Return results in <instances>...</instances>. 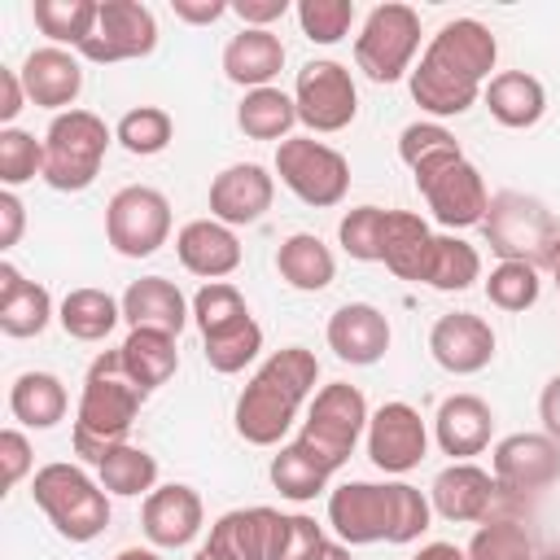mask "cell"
<instances>
[{"label": "cell", "instance_id": "1", "mask_svg": "<svg viewBox=\"0 0 560 560\" xmlns=\"http://www.w3.org/2000/svg\"><path fill=\"white\" fill-rule=\"evenodd\" d=\"M499 39L477 18H451L424 44L420 66H411V101L433 118H459L477 105L486 83L494 79Z\"/></svg>", "mask_w": 560, "mask_h": 560}, {"label": "cell", "instance_id": "2", "mask_svg": "<svg viewBox=\"0 0 560 560\" xmlns=\"http://www.w3.org/2000/svg\"><path fill=\"white\" fill-rule=\"evenodd\" d=\"M433 521V503L407 481H341L328 490V525L337 542H416Z\"/></svg>", "mask_w": 560, "mask_h": 560}, {"label": "cell", "instance_id": "3", "mask_svg": "<svg viewBox=\"0 0 560 560\" xmlns=\"http://www.w3.org/2000/svg\"><path fill=\"white\" fill-rule=\"evenodd\" d=\"M315 381H319V359L306 346L276 350L236 398V411H232L236 433L249 446H276L293 429L302 402L315 394Z\"/></svg>", "mask_w": 560, "mask_h": 560}, {"label": "cell", "instance_id": "4", "mask_svg": "<svg viewBox=\"0 0 560 560\" xmlns=\"http://www.w3.org/2000/svg\"><path fill=\"white\" fill-rule=\"evenodd\" d=\"M144 389L131 381L122 350H101L83 376V394L74 407V429H70V446L83 464H101L114 446L127 442L140 407H144Z\"/></svg>", "mask_w": 560, "mask_h": 560}, {"label": "cell", "instance_id": "5", "mask_svg": "<svg viewBox=\"0 0 560 560\" xmlns=\"http://www.w3.org/2000/svg\"><path fill=\"white\" fill-rule=\"evenodd\" d=\"M31 499L70 542H92L109 525V490L92 481L79 464H44L31 477Z\"/></svg>", "mask_w": 560, "mask_h": 560}, {"label": "cell", "instance_id": "6", "mask_svg": "<svg viewBox=\"0 0 560 560\" xmlns=\"http://www.w3.org/2000/svg\"><path fill=\"white\" fill-rule=\"evenodd\" d=\"M114 131L92 109L52 114L44 131V184L57 192H83L96 184Z\"/></svg>", "mask_w": 560, "mask_h": 560}, {"label": "cell", "instance_id": "7", "mask_svg": "<svg viewBox=\"0 0 560 560\" xmlns=\"http://www.w3.org/2000/svg\"><path fill=\"white\" fill-rule=\"evenodd\" d=\"M368 420H372V411H368L363 389L346 385V381H328L324 389H315L311 411H306L293 442L302 451H311L328 472H337L354 455L359 438L368 433Z\"/></svg>", "mask_w": 560, "mask_h": 560}, {"label": "cell", "instance_id": "8", "mask_svg": "<svg viewBox=\"0 0 560 560\" xmlns=\"http://www.w3.org/2000/svg\"><path fill=\"white\" fill-rule=\"evenodd\" d=\"M486 245L499 254V262H529V267H547V254L560 236L556 214L529 197V192H494L481 219Z\"/></svg>", "mask_w": 560, "mask_h": 560}, {"label": "cell", "instance_id": "9", "mask_svg": "<svg viewBox=\"0 0 560 560\" xmlns=\"http://www.w3.org/2000/svg\"><path fill=\"white\" fill-rule=\"evenodd\" d=\"M420 48V13L411 4L385 0L363 18V31L354 35V66L372 83H398L411 74Z\"/></svg>", "mask_w": 560, "mask_h": 560}, {"label": "cell", "instance_id": "10", "mask_svg": "<svg viewBox=\"0 0 560 560\" xmlns=\"http://www.w3.org/2000/svg\"><path fill=\"white\" fill-rule=\"evenodd\" d=\"M276 175L298 201H306L315 210L341 206L350 192L346 153H337L332 144L315 140V136H289L284 144H276Z\"/></svg>", "mask_w": 560, "mask_h": 560}, {"label": "cell", "instance_id": "11", "mask_svg": "<svg viewBox=\"0 0 560 560\" xmlns=\"http://www.w3.org/2000/svg\"><path fill=\"white\" fill-rule=\"evenodd\" d=\"M416 175V188L424 197V206L433 210V219L451 232L459 228H477L486 219V206H490V192H486V179L481 171L464 158V153H451V158H438Z\"/></svg>", "mask_w": 560, "mask_h": 560}, {"label": "cell", "instance_id": "12", "mask_svg": "<svg viewBox=\"0 0 560 560\" xmlns=\"http://www.w3.org/2000/svg\"><path fill=\"white\" fill-rule=\"evenodd\" d=\"M171 236V201L149 184H127L105 206V241L122 258H149Z\"/></svg>", "mask_w": 560, "mask_h": 560}, {"label": "cell", "instance_id": "13", "mask_svg": "<svg viewBox=\"0 0 560 560\" xmlns=\"http://www.w3.org/2000/svg\"><path fill=\"white\" fill-rule=\"evenodd\" d=\"M293 105H298V122L311 131V136H332V131H346L359 114V88L350 79V70L341 61H306L298 70V83H293Z\"/></svg>", "mask_w": 560, "mask_h": 560}, {"label": "cell", "instance_id": "14", "mask_svg": "<svg viewBox=\"0 0 560 560\" xmlns=\"http://www.w3.org/2000/svg\"><path fill=\"white\" fill-rule=\"evenodd\" d=\"M158 48V18L140 0H101L96 31L79 48V57L109 66V61H136Z\"/></svg>", "mask_w": 560, "mask_h": 560}, {"label": "cell", "instance_id": "15", "mask_svg": "<svg viewBox=\"0 0 560 560\" xmlns=\"http://www.w3.org/2000/svg\"><path fill=\"white\" fill-rule=\"evenodd\" d=\"M490 472L503 494H538L560 481V442L547 433H508L490 451Z\"/></svg>", "mask_w": 560, "mask_h": 560}, {"label": "cell", "instance_id": "16", "mask_svg": "<svg viewBox=\"0 0 560 560\" xmlns=\"http://www.w3.org/2000/svg\"><path fill=\"white\" fill-rule=\"evenodd\" d=\"M368 459L381 472H411L429 451V429L411 402H381L368 420Z\"/></svg>", "mask_w": 560, "mask_h": 560}, {"label": "cell", "instance_id": "17", "mask_svg": "<svg viewBox=\"0 0 560 560\" xmlns=\"http://www.w3.org/2000/svg\"><path fill=\"white\" fill-rule=\"evenodd\" d=\"M276 201V175L258 162H232L210 179V219L228 228L258 223Z\"/></svg>", "mask_w": 560, "mask_h": 560}, {"label": "cell", "instance_id": "18", "mask_svg": "<svg viewBox=\"0 0 560 560\" xmlns=\"http://www.w3.org/2000/svg\"><path fill=\"white\" fill-rule=\"evenodd\" d=\"M429 354L451 376H472L494 359V328L472 311H451L429 328Z\"/></svg>", "mask_w": 560, "mask_h": 560}, {"label": "cell", "instance_id": "19", "mask_svg": "<svg viewBox=\"0 0 560 560\" xmlns=\"http://www.w3.org/2000/svg\"><path fill=\"white\" fill-rule=\"evenodd\" d=\"M140 525H144V538L162 551H175V547H188L201 525H206V508H201V494L184 481H171V486H158L144 494V508H140Z\"/></svg>", "mask_w": 560, "mask_h": 560}, {"label": "cell", "instance_id": "20", "mask_svg": "<svg viewBox=\"0 0 560 560\" xmlns=\"http://www.w3.org/2000/svg\"><path fill=\"white\" fill-rule=\"evenodd\" d=\"M328 350L341 359V363H354V368H372L385 359L389 350V319L381 306L372 302H346L328 315Z\"/></svg>", "mask_w": 560, "mask_h": 560}, {"label": "cell", "instance_id": "21", "mask_svg": "<svg viewBox=\"0 0 560 560\" xmlns=\"http://www.w3.org/2000/svg\"><path fill=\"white\" fill-rule=\"evenodd\" d=\"M499 494V481L494 472H486L481 464L472 459H455L446 464L433 486H429V503L442 521H455V525H468V521H486L490 516V503Z\"/></svg>", "mask_w": 560, "mask_h": 560}, {"label": "cell", "instance_id": "22", "mask_svg": "<svg viewBox=\"0 0 560 560\" xmlns=\"http://www.w3.org/2000/svg\"><path fill=\"white\" fill-rule=\"evenodd\" d=\"M22 88L31 96V105L39 109H74L79 92H83V66L70 48H57V44H44V48H31L26 61H22Z\"/></svg>", "mask_w": 560, "mask_h": 560}, {"label": "cell", "instance_id": "23", "mask_svg": "<svg viewBox=\"0 0 560 560\" xmlns=\"http://www.w3.org/2000/svg\"><path fill=\"white\" fill-rule=\"evenodd\" d=\"M433 438L442 446V455L455 459H472L490 446L494 438V411L486 398L477 394H451L438 402V416H433Z\"/></svg>", "mask_w": 560, "mask_h": 560}, {"label": "cell", "instance_id": "24", "mask_svg": "<svg viewBox=\"0 0 560 560\" xmlns=\"http://www.w3.org/2000/svg\"><path fill=\"white\" fill-rule=\"evenodd\" d=\"M175 254H179L184 271L201 276L206 284L210 280H223V276H232L241 267V241L219 219H192V223H184L179 236H175Z\"/></svg>", "mask_w": 560, "mask_h": 560}, {"label": "cell", "instance_id": "25", "mask_svg": "<svg viewBox=\"0 0 560 560\" xmlns=\"http://www.w3.org/2000/svg\"><path fill=\"white\" fill-rule=\"evenodd\" d=\"M118 302H122V319H127L131 328H158V332L179 337L184 324L192 319L188 298H184L179 284L166 280V276H140V280H131Z\"/></svg>", "mask_w": 560, "mask_h": 560}, {"label": "cell", "instance_id": "26", "mask_svg": "<svg viewBox=\"0 0 560 560\" xmlns=\"http://www.w3.org/2000/svg\"><path fill=\"white\" fill-rule=\"evenodd\" d=\"M284 70V44L280 35L271 31H254V26H241L228 44H223V74L254 92V88H271V79Z\"/></svg>", "mask_w": 560, "mask_h": 560}, {"label": "cell", "instance_id": "27", "mask_svg": "<svg viewBox=\"0 0 560 560\" xmlns=\"http://www.w3.org/2000/svg\"><path fill=\"white\" fill-rule=\"evenodd\" d=\"M52 298L44 284L26 280L13 262H0V328L4 337H39L52 324Z\"/></svg>", "mask_w": 560, "mask_h": 560}, {"label": "cell", "instance_id": "28", "mask_svg": "<svg viewBox=\"0 0 560 560\" xmlns=\"http://www.w3.org/2000/svg\"><path fill=\"white\" fill-rule=\"evenodd\" d=\"M481 101H486L490 118L512 127V131H525V127H534L547 114V88L529 70H499L486 83Z\"/></svg>", "mask_w": 560, "mask_h": 560}, {"label": "cell", "instance_id": "29", "mask_svg": "<svg viewBox=\"0 0 560 560\" xmlns=\"http://www.w3.org/2000/svg\"><path fill=\"white\" fill-rule=\"evenodd\" d=\"M433 228L411 214V210H389L385 214V241H381V262L411 284H424V267H429V249H433Z\"/></svg>", "mask_w": 560, "mask_h": 560}, {"label": "cell", "instance_id": "30", "mask_svg": "<svg viewBox=\"0 0 560 560\" xmlns=\"http://www.w3.org/2000/svg\"><path fill=\"white\" fill-rule=\"evenodd\" d=\"M276 508H232L210 525L206 547L219 560H267Z\"/></svg>", "mask_w": 560, "mask_h": 560}, {"label": "cell", "instance_id": "31", "mask_svg": "<svg viewBox=\"0 0 560 560\" xmlns=\"http://www.w3.org/2000/svg\"><path fill=\"white\" fill-rule=\"evenodd\" d=\"M276 271L298 293H319L337 280V258L315 232H293L276 249Z\"/></svg>", "mask_w": 560, "mask_h": 560}, {"label": "cell", "instance_id": "32", "mask_svg": "<svg viewBox=\"0 0 560 560\" xmlns=\"http://www.w3.org/2000/svg\"><path fill=\"white\" fill-rule=\"evenodd\" d=\"M9 411L26 429H52L57 420H66L70 394H66L61 376H52V372H22L9 385Z\"/></svg>", "mask_w": 560, "mask_h": 560}, {"label": "cell", "instance_id": "33", "mask_svg": "<svg viewBox=\"0 0 560 560\" xmlns=\"http://www.w3.org/2000/svg\"><path fill=\"white\" fill-rule=\"evenodd\" d=\"M118 350H122V363H127L131 381H136L144 394H153L158 385H166V381L175 376V368H179L175 337H171V332H158V328H131Z\"/></svg>", "mask_w": 560, "mask_h": 560}, {"label": "cell", "instance_id": "34", "mask_svg": "<svg viewBox=\"0 0 560 560\" xmlns=\"http://www.w3.org/2000/svg\"><path fill=\"white\" fill-rule=\"evenodd\" d=\"M122 319V302L105 289H70L57 306V324L74 341H105Z\"/></svg>", "mask_w": 560, "mask_h": 560}, {"label": "cell", "instance_id": "35", "mask_svg": "<svg viewBox=\"0 0 560 560\" xmlns=\"http://www.w3.org/2000/svg\"><path fill=\"white\" fill-rule=\"evenodd\" d=\"M236 127L249 140H276V144H284L293 136V127H298V105L280 88H254L236 105Z\"/></svg>", "mask_w": 560, "mask_h": 560}, {"label": "cell", "instance_id": "36", "mask_svg": "<svg viewBox=\"0 0 560 560\" xmlns=\"http://www.w3.org/2000/svg\"><path fill=\"white\" fill-rule=\"evenodd\" d=\"M481 280V254L455 236V232H442L433 236V249H429V267H424V284L438 289V293H464Z\"/></svg>", "mask_w": 560, "mask_h": 560}, {"label": "cell", "instance_id": "37", "mask_svg": "<svg viewBox=\"0 0 560 560\" xmlns=\"http://www.w3.org/2000/svg\"><path fill=\"white\" fill-rule=\"evenodd\" d=\"M96 0H35L31 18L57 48H83L96 31Z\"/></svg>", "mask_w": 560, "mask_h": 560}, {"label": "cell", "instance_id": "38", "mask_svg": "<svg viewBox=\"0 0 560 560\" xmlns=\"http://www.w3.org/2000/svg\"><path fill=\"white\" fill-rule=\"evenodd\" d=\"M249 319H254V315H249L241 289L228 284V280H210V284H201L197 298H192V324L201 328V341L228 337V332H236V328L249 324Z\"/></svg>", "mask_w": 560, "mask_h": 560}, {"label": "cell", "instance_id": "39", "mask_svg": "<svg viewBox=\"0 0 560 560\" xmlns=\"http://www.w3.org/2000/svg\"><path fill=\"white\" fill-rule=\"evenodd\" d=\"M267 477H271V486H276L284 499H293V503H311V499L324 494L328 481H332V472H328L311 451H302L298 442H289V446H280V455H271Z\"/></svg>", "mask_w": 560, "mask_h": 560}, {"label": "cell", "instance_id": "40", "mask_svg": "<svg viewBox=\"0 0 560 560\" xmlns=\"http://www.w3.org/2000/svg\"><path fill=\"white\" fill-rule=\"evenodd\" d=\"M96 481L109 490V494H122V499H136V494H149L158 490V459L144 451V446H114L101 464H96Z\"/></svg>", "mask_w": 560, "mask_h": 560}, {"label": "cell", "instance_id": "41", "mask_svg": "<svg viewBox=\"0 0 560 560\" xmlns=\"http://www.w3.org/2000/svg\"><path fill=\"white\" fill-rule=\"evenodd\" d=\"M324 547H328V534H324V525H315V516H306V512H276L267 560H319Z\"/></svg>", "mask_w": 560, "mask_h": 560}, {"label": "cell", "instance_id": "42", "mask_svg": "<svg viewBox=\"0 0 560 560\" xmlns=\"http://www.w3.org/2000/svg\"><path fill=\"white\" fill-rule=\"evenodd\" d=\"M464 551H468V560H538L534 538L512 516H486Z\"/></svg>", "mask_w": 560, "mask_h": 560}, {"label": "cell", "instance_id": "43", "mask_svg": "<svg viewBox=\"0 0 560 560\" xmlns=\"http://www.w3.org/2000/svg\"><path fill=\"white\" fill-rule=\"evenodd\" d=\"M171 136H175V122H171V114H166L162 105H136V109H127V114L118 118V127H114V140H118L127 153H136V158L162 153V149L171 144Z\"/></svg>", "mask_w": 560, "mask_h": 560}, {"label": "cell", "instance_id": "44", "mask_svg": "<svg viewBox=\"0 0 560 560\" xmlns=\"http://www.w3.org/2000/svg\"><path fill=\"white\" fill-rule=\"evenodd\" d=\"M538 293H542V280H538V267L529 262H499L486 276V298L499 311H529Z\"/></svg>", "mask_w": 560, "mask_h": 560}, {"label": "cell", "instance_id": "45", "mask_svg": "<svg viewBox=\"0 0 560 560\" xmlns=\"http://www.w3.org/2000/svg\"><path fill=\"white\" fill-rule=\"evenodd\" d=\"M385 214L381 206H354L337 223V241L350 258L359 262H381V241H385Z\"/></svg>", "mask_w": 560, "mask_h": 560}, {"label": "cell", "instance_id": "46", "mask_svg": "<svg viewBox=\"0 0 560 560\" xmlns=\"http://www.w3.org/2000/svg\"><path fill=\"white\" fill-rule=\"evenodd\" d=\"M35 175H44V140L22 127H0V184L18 188Z\"/></svg>", "mask_w": 560, "mask_h": 560}, {"label": "cell", "instance_id": "47", "mask_svg": "<svg viewBox=\"0 0 560 560\" xmlns=\"http://www.w3.org/2000/svg\"><path fill=\"white\" fill-rule=\"evenodd\" d=\"M350 22H354V0H298V26L311 44L346 39Z\"/></svg>", "mask_w": 560, "mask_h": 560}, {"label": "cell", "instance_id": "48", "mask_svg": "<svg viewBox=\"0 0 560 560\" xmlns=\"http://www.w3.org/2000/svg\"><path fill=\"white\" fill-rule=\"evenodd\" d=\"M451 153H464V149L442 122H407L398 136V158L407 162V171H420V166L451 158Z\"/></svg>", "mask_w": 560, "mask_h": 560}, {"label": "cell", "instance_id": "49", "mask_svg": "<svg viewBox=\"0 0 560 560\" xmlns=\"http://www.w3.org/2000/svg\"><path fill=\"white\" fill-rule=\"evenodd\" d=\"M201 350H206V363H210L219 376H232V372H241L245 363L258 359V350H262V328H258V319H249V324H241V328L228 332V337L201 341Z\"/></svg>", "mask_w": 560, "mask_h": 560}, {"label": "cell", "instance_id": "50", "mask_svg": "<svg viewBox=\"0 0 560 560\" xmlns=\"http://www.w3.org/2000/svg\"><path fill=\"white\" fill-rule=\"evenodd\" d=\"M0 459H4V486L13 490V486L31 472V464H35L31 442H26L22 429H4V433H0Z\"/></svg>", "mask_w": 560, "mask_h": 560}, {"label": "cell", "instance_id": "51", "mask_svg": "<svg viewBox=\"0 0 560 560\" xmlns=\"http://www.w3.org/2000/svg\"><path fill=\"white\" fill-rule=\"evenodd\" d=\"M232 13L254 31H271V22H280L289 13V0H236Z\"/></svg>", "mask_w": 560, "mask_h": 560}, {"label": "cell", "instance_id": "52", "mask_svg": "<svg viewBox=\"0 0 560 560\" xmlns=\"http://www.w3.org/2000/svg\"><path fill=\"white\" fill-rule=\"evenodd\" d=\"M22 228H26V206L13 188L0 192V249H13L22 241Z\"/></svg>", "mask_w": 560, "mask_h": 560}, {"label": "cell", "instance_id": "53", "mask_svg": "<svg viewBox=\"0 0 560 560\" xmlns=\"http://www.w3.org/2000/svg\"><path fill=\"white\" fill-rule=\"evenodd\" d=\"M171 13L188 26H210L223 13H232V4H223V0H171Z\"/></svg>", "mask_w": 560, "mask_h": 560}, {"label": "cell", "instance_id": "54", "mask_svg": "<svg viewBox=\"0 0 560 560\" xmlns=\"http://www.w3.org/2000/svg\"><path fill=\"white\" fill-rule=\"evenodd\" d=\"M26 101H31V96H26V88H22V74L9 70V66H0V122L13 127V118L22 114Z\"/></svg>", "mask_w": 560, "mask_h": 560}, {"label": "cell", "instance_id": "55", "mask_svg": "<svg viewBox=\"0 0 560 560\" xmlns=\"http://www.w3.org/2000/svg\"><path fill=\"white\" fill-rule=\"evenodd\" d=\"M538 420H542V433L551 438V442H560V372L542 385V394H538Z\"/></svg>", "mask_w": 560, "mask_h": 560}, {"label": "cell", "instance_id": "56", "mask_svg": "<svg viewBox=\"0 0 560 560\" xmlns=\"http://www.w3.org/2000/svg\"><path fill=\"white\" fill-rule=\"evenodd\" d=\"M411 560H468V551L455 547V542H424Z\"/></svg>", "mask_w": 560, "mask_h": 560}, {"label": "cell", "instance_id": "57", "mask_svg": "<svg viewBox=\"0 0 560 560\" xmlns=\"http://www.w3.org/2000/svg\"><path fill=\"white\" fill-rule=\"evenodd\" d=\"M114 560H162V556H158L153 547H122Z\"/></svg>", "mask_w": 560, "mask_h": 560}, {"label": "cell", "instance_id": "58", "mask_svg": "<svg viewBox=\"0 0 560 560\" xmlns=\"http://www.w3.org/2000/svg\"><path fill=\"white\" fill-rule=\"evenodd\" d=\"M547 271H551L556 293H560V236H556V245H551V254H547Z\"/></svg>", "mask_w": 560, "mask_h": 560}, {"label": "cell", "instance_id": "59", "mask_svg": "<svg viewBox=\"0 0 560 560\" xmlns=\"http://www.w3.org/2000/svg\"><path fill=\"white\" fill-rule=\"evenodd\" d=\"M319 560H354V556H350V547H346V542H328Z\"/></svg>", "mask_w": 560, "mask_h": 560}, {"label": "cell", "instance_id": "60", "mask_svg": "<svg viewBox=\"0 0 560 560\" xmlns=\"http://www.w3.org/2000/svg\"><path fill=\"white\" fill-rule=\"evenodd\" d=\"M192 560H219V556H214V551H210V547H206V542H201V547H197V551H192Z\"/></svg>", "mask_w": 560, "mask_h": 560}, {"label": "cell", "instance_id": "61", "mask_svg": "<svg viewBox=\"0 0 560 560\" xmlns=\"http://www.w3.org/2000/svg\"><path fill=\"white\" fill-rule=\"evenodd\" d=\"M538 560H560V547H551V551H542Z\"/></svg>", "mask_w": 560, "mask_h": 560}]
</instances>
